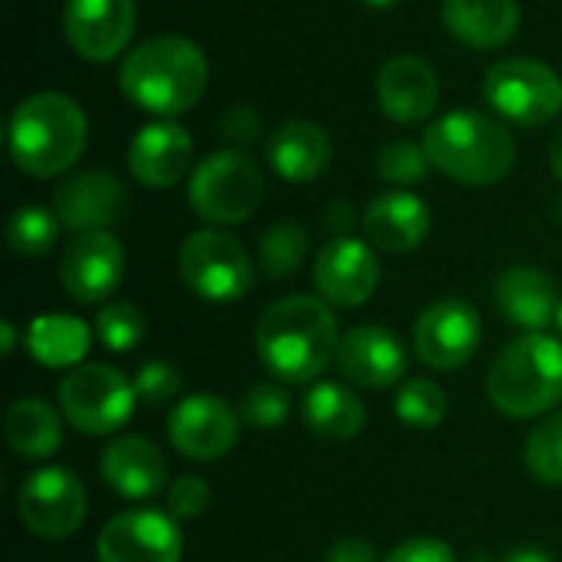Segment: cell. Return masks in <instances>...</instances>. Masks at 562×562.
<instances>
[{
  "label": "cell",
  "instance_id": "obj_1",
  "mask_svg": "<svg viewBox=\"0 0 562 562\" xmlns=\"http://www.w3.org/2000/svg\"><path fill=\"white\" fill-rule=\"evenodd\" d=\"M257 356L273 379L303 385L319 379L339 352L333 310L316 296H286L257 319Z\"/></svg>",
  "mask_w": 562,
  "mask_h": 562
},
{
  "label": "cell",
  "instance_id": "obj_2",
  "mask_svg": "<svg viewBox=\"0 0 562 562\" xmlns=\"http://www.w3.org/2000/svg\"><path fill=\"white\" fill-rule=\"evenodd\" d=\"M207 59L184 36H155L135 46L119 72L125 99L151 115H181L194 109L207 89Z\"/></svg>",
  "mask_w": 562,
  "mask_h": 562
},
{
  "label": "cell",
  "instance_id": "obj_3",
  "mask_svg": "<svg viewBox=\"0 0 562 562\" xmlns=\"http://www.w3.org/2000/svg\"><path fill=\"white\" fill-rule=\"evenodd\" d=\"M7 142L20 171L53 178L79 161L86 148V115L63 92H36L13 109Z\"/></svg>",
  "mask_w": 562,
  "mask_h": 562
},
{
  "label": "cell",
  "instance_id": "obj_4",
  "mask_svg": "<svg viewBox=\"0 0 562 562\" xmlns=\"http://www.w3.org/2000/svg\"><path fill=\"white\" fill-rule=\"evenodd\" d=\"M422 145L428 151V161L441 175L474 188H487L507 178L517 155L514 138L501 122L468 109L448 112L431 122Z\"/></svg>",
  "mask_w": 562,
  "mask_h": 562
},
{
  "label": "cell",
  "instance_id": "obj_5",
  "mask_svg": "<svg viewBox=\"0 0 562 562\" xmlns=\"http://www.w3.org/2000/svg\"><path fill=\"white\" fill-rule=\"evenodd\" d=\"M487 398L507 418H540L562 402V342L527 333L510 342L487 372Z\"/></svg>",
  "mask_w": 562,
  "mask_h": 562
},
{
  "label": "cell",
  "instance_id": "obj_6",
  "mask_svg": "<svg viewBox=\"0 0 562 562\" xmlns=\"http://www.w3.org/2000/svg\"><path fill=\"white\" fill-rule=\"evenodd\" d=\"M135 405H138L135 385L115 366L105 362L76 366L59 382V408L66 422L92 438L122 431L135 415Z\"/></svg>",
  "mask_w": 562,
  "mask_h": 562
},
{
  "label": "cell",
  "instance_id": "obj_7",
  "mask_svg": "<svg viewBox=\"0 0 562 562\" xmlns=\"http://www.w3.org/2000/svg\"><path fill=\"white\" fill-rule=\"evenodd\" d=\"M188 198L198 217L221 224V227L240 224L263 201V175L247 155L217 151V155H207L194 168Z\"/></svg>",
  "mask_w": 562,
  "mask_h": 562
},
{
  "label": "cell",
  "instance_id": "obj_8",
  "mask_svg": "<svg viewBox=\"0 0 562 562\" xmlns=\"http://www.w3.org/2000/svg\"><path fill=\"white\" fill-rule=\"evenodd\" d=\"M484 99L507 122L540 128L553 122L562 109V79L540 59H501L484 76Z\"/></svg>",
  "mask_w": 562,
  "mask_h": 562
},
{
  "label": "cell",
  "instance_id": "obj_9",
  "mask_svg": "<svg viewBox=\"0 0 562 562\" xmlns=\"http://www.w3.org/2000/svg\"><path fill=\"white\" fill-rule=\"evenodd\" d=\"M178 273L207 303H234L254 283V263L240 240L224 231H194L178 250Z\"/></svg>",
  "mask_w": 562,
  "mask_h": 562
},
{
  "label": "cell",
  "instance_id": "obj_10",
  "mask_svg": "<svg viewBox=\"0 0 562 562\" xmlns=\"http://www.w3.org/2000/svg\"><path fill=\"white\" fill-rule=\"evenodd\" d=\"M20 524L40 540H66L86 520V487L66 468H43L16 491Z\"/></svg>",
  "mask_w": 562,
  "mask_h": 562
},
{
  "label": "cell",
  "instance_id": "obj_11",
  "mask_svg": "<svg viewBox=\"0 0 562 562\" xmlns=\"http://www.w3.org/2000/svg\"><path fill=\"white\" fill-rule=\"evenodd\" d=\"M181 530L171 514L138 507L112 517L95 537L99 562H181Z\"/></svg>",
  "mask_w": 562,
  "mask_h": 562
},
{
  "label": "cell",
  "instance_id": "obj_12",
  "mask_svg": "<svg viewBox=\"0 0 562 562\" xmlns=\"http://www.w3.org/2000/svg\"><path fill=\"white\" fill-rule=\"evenodd\" d=\"M481 346V316L471 303L448 296L435 300L415 319V352L435 372H451L471 362Z\"/></svg>",
  "mask_w": 562,
  "mask_h": 562
},
{
  "label": "cell",
  "instance_id": "obj_13",
  "mask_svg": "<svg viewBox=\"0 0 562 562\" xmlns=\"http://www.w3.org/2000/svg\"><path fill=\"white\" fill-rule=\"evenodd\" d=\"M168 438L191 461H217L240 438V418L221 395H188L168 418Z\"/></svg>",
  "mask_w": 562,
  "mask_h": 562
},
{
  "label": "cell",
  "instance_id": "obj_14",
  "mask_svg": "<svg viewBox=\"0 0 562 562\" xmlns=\"http://www.w3.org/2000/svg\"><path fill=\"white\" fill-rule=\"evenodd\" d=\"M125 277V250L109 231L76 234L59 260L63 290L76 303H102L109 300Z\"/></svg>",
  "mask_w": 562,
  "mask_h": 562
},
{
  "label": "cell",
  "instance_id": "obj_15",
  "mask_svg": "<svg viewBox=\"0 0 562 562\" xmlns=\"http://www.w3.org/2000/svg\"><path fill=\"white\" fill-rule=\"evenodd\" d=\"M66 40L89 63L115 59L135 30V0H69L66 3Z\"/></svg>",
  "mask_w": 562,
  "mask_h": 562
},
{
  "label": "cell",
  "instance_id": "obj_16",
  "mask_svg": "<svg viewBox=\"0 0 562 562\" xmlns=\"http://www.w3.org/2000/svg\"><path fill=\"white\" fill-rule=\"evenodd\" d=\"M313 283L326 303L356 310L379 286V260L369 244L356 237H333L316 257Z\"/></svg>",
  "mask_w": 562,
  "mask_h": 562
},
{
  "label": "cell",
  "instance_id": "obj_17",
  "mask_svg": "<svg viewBox=\"0 0 562 562\" xmlns=\"http://www.w3.org/2000/svg\"><path fill=\"white\" fill-rule=\"evenodd\" d=\"M336 366L342 379L359 389H389L402 382L408 356L395 333L375 323H362L339 339Z\"/></svg>",
  "mask_w": 562,
  "mask_h": 562
},
{
  "label": "cell",
  "instance_id": "obj_18",
  "mask_svg": "<svg viewBox=\"0 0 562 562\" xmlns=\"http://www.w3.org/2000/svg\"><path fill=\"white\" fill-rule=\"evenodd\" d=\"M125 207V188L115 175L105 171H79L56 188L53 211L69 231H109Z\"/></svg>",
  "mask_w": 562,
  "mask_h": 562
},
{
  "label": "cell",
  "instance_id": "obj_19",
  "mask_svg": "<svg viewBox=\"0 0 562 562\" xmlns=\"http://www.w3.org/2000/svg\"><path fill=\"white\" fill-rule=\"evenodd\" d=\"M379 105L392 122L402 125H415L422 119H428L438 105L441 86L438 76L431 69L428 59L422 56H392L382 69H379Z\"/></svg>",
  "mask_w": 562,
  "mask_h": 562
},
{
  "label": "cell",
  "instance_id": "obj_20",
  "mask_svg": "<svg viewBox=\"0 0 562 562\" xmlns=\"http://www.w3.org/2000/svg\"><path fill=\"white\" fill-rule=\"evenodd\" d=\"M194 142L175 122L145 125L128 145V168L145 188H175L191 168Z\"/></svg>",
  "mask_w": 562,
  "mask_h": 562
},
{
  "label": "cell",
  "instance_id": "obj_21",
  "mask_svg": "<svg viewBox=\"0 0 562 562\" xmlns=\"http://www.w3.org/2000/svg\"><path fill=\"white\" fill-rule=\"evenodd\" d=\"M99 474L119 497L148 501L165 487L168 468H165L158 445L138 435H122L105 445L99 458Z\"/></svg>",
  "mask_w": 562,
  "mask_h": 562
},
{
  "label": "cell",
  "instance_id": "obj_22",
  "mask_svg": "<svg viewBox=\"0 0 562 562\" xmlns=\"http://www.w3.org/2000/svg\"><path fill=\"white\" fill-rule=\"evenodd\" d=\"M494 303L504 319L524 333H543L560 316V293L553 277L537 267H510L494 286Z\"/></svg>",
  "mask_w": 562,
  "mask_h": 562
},
{
  "label": "cell",
  "instance_id": "obj_23",
  "mask_svg": "<svg viewBox=\"0 0 562 562\" xmlns=\"http://www.w3.org/2000/svg\"><path fill=\"white\" fill-rule=\"evenodd\" d=\"M362 227L372 247L385 254H412L428 237L431 214L422 198L408 191H389L366 207Z\"/></svg>",
  "mask_w": 562,
  "mask_h": 562
},
{
  "label": "cell",
  "instance_id": "obj_24",
  "mask_svg": "<svg viewBox=\"0 0 562 562\" xmlns=\"http://www.w3.org/2000/svg\"><path fill=\"white\" fill-rule=\"evenodd\" d=\"M445 30L474 49L507 46L520 30L517 0H445L441 3Z\"/></svg>",
  "mask_w": 562,
  "mask_h": 562
},
{
  "label": "cell",
  "instance_id": "obj_25",
  "mask_svg": "<svg viewBox=\"0 0 562 562\" xmlns=\"http://www.w3.org/2000/svg\"><path fill=\"white\" fill-rule=\"evenodd\" d=\"M267 161L283 181L306 184L329 168L333 145L329 135L313 122H283L267 138Z\"/></svg>",
  "mask_w": 562,
  "mask_h": 562
},
{
  "label": "cell",
  "instance_id": "obj_26",
  "mask_svg": "<svg viewBox=\"0 0 562 562\" xmlns=\"http://www.w3.org/2000/svg\"><path fill=\"white\" fill-rule=\"evenodd\" d=\"M303 422L326 441H352L366 428V405L339 382H316L303 398Z\"/></svg>",
  "mask_w": 562,
  "mask_h": 562
},
{
  "label": "cell",
  "instance_id": "obj_27",
  "mask_svg": "<svg viewBox=\"0 0 562 562\" xmlns=\"http://www.w3.org/2000/svg\"><path fill=\"white\" fill-rule=\"evenodd\" d=\"M89 346V326L66 313H46L26 326V352L46 369H76L86 359Z\"/></svg>",
  "mask_w": 562,
  "mask_h": 562
},
{
  "label": "cell",
  "instance_id": "obj_28",
  "mask_svg": "<svg viewBox=\"0 0 562 562\" xmlns=\"http://www.w3.org/2000/svg\"><path fill=\"white\" fill-rule=\"evenodd\" d=\"M3 428H7L10 451L26 458V461L49 458L63 445L59 415L43 398H20V402H13L10 412H7V425Z\"/></svg>",
  "mask_w": 562,
  "mask_h": 562
},
{
  "label": "cell",
  "instance_id": "obj_29",
  "mask_svg": "<svg viewBox=\"0 0 562 562\" xmlns=\"http://www.w3.org/2000/svg\"><path fill=\"white\" fill-rule=\"evenodd\" d=\"M395 415L408 428H438L448 415V395L431 379H405L395 392Z\"/></svg>",
  "mask_w": 562,
  "mask_h": 562
},
{
  "label": "cell",
  "instance_id": "obj_30",
  "mask_svg": "<svg viewBox=\"0 0 562 562\" xmlns=\"http://www.w3.org/2000/svg\"><path fill=\"white\" fill-rule=\"evenodd\" d=\"M306 257V231L293 221H283V224H273L263 237H260V247H257V260H260V270L270 277V280H283L290 277Z\"/></svg>",
  "mask_w": 562,
  "mask_h": 562
},
{
  "label": "cell",
  "instance_id": "obj_31",
  "mask_svg": "<svg viewBox=\"0 0 562 562\" xmlns=\"http://www.w3.org/2000/svg\"><path fill=\"white\" fill-rule=\"evenodd\" d=\"M524 461L527 471L550 487L562 484V412L547 415L527 438L524 445Z\"/></svg>",
  "mask_w": 562,
  "mask_h": 562
},
{
  "label": "cell",
  "instance_id": "obj_32",
  "mask_svg": "<svg viewBox=\"0 0 562 562\" xmlns=\"http://www.w3.org/2000/svg\"><path fill=\"white\" fill-rule=\"evenodd\" d=\"M59 231V217L56 211H46L40 204H26L20 207L10 224H7V240L20 257H43Z\"/></svg>",
  "mask_w": 562,
  "mask_h": 562
},
{
  "label": "cell",
  "instance_id": "obj_33",
  "mask_svg": "<svg viewBox=\"0 0 562 562\" xmlns=\"http://www.w3.org/2000/svg\"><path fill=\"white\" fill-rule=\"evenodd\" d=\"M145 336V316L135 303H105L95 316V339L109 352H132Z\"/></svg>",
  "mask_w": 562,
  "mask_h": 562
},
{
  "label": "cell",
  "instance_id": "obj_34",
  "mask_svg": "<svg viewBox=\"0 0 562 562\" xmlns=\"http://www.w3.org/2000/svg\"><path fill=\"white\" fill-rule=\"evenodd\" d=\"M428 151L425 145H415V142H389L382 151H379V175L389 181V184H418L425 175H428Z\"/></svg>",
  "mask_w": 562,
  "mask_h": 562
},
{
  "label": "cell",
  "instance_id": "obj_35",
  "mask_svg": "<svg viewBox=\"0 0 562 562\" xmlns=\"http://www.w3.org/2000/svg\"><path fill=\"white\" fill-rule=\"evenodd\" d=\"M290 415V395L277 382H260L240 398V418L250 428H280Z\"/></svg>",
  "mask_w": 562,
  "mask_h": 562
},
{
  "label": "cell",
  "instance_id": "obj_36",
  "mask_svg": "<svg viewBox=\"0 0 562 562\" xmlns=\"http://www.w3.org/2000/svg\"><path fill=\"white\" fill-rule=\"evenodd\" d=\"M132 385H135V395H138L142 405H148V408H165V405H171V402L181 395V372H178L171 362L151 359V362H145V366L135 372Z\"/></svg>",
  "mask_w": 562,
  "mask_h": 562
},
{
  "label": "cell",
  "instance_id": "obj_37",
  "mask_svg": "<svg viewBox=\"0 0 562 562\" xmlns=\"http://www.w3.org/2000/svg\"><path fill=\"white\" fill-rule=\"evenodd\" d=\"M211 504V487L198 474H184L168 487V510L175 520H194L207 510Z\"/></svg>",
  "mask_w": 562,
  "mask_h": 562
},
{
  "label": "cell",
  "instance_id": "obj_38",
  "mask_svg": "<svg viewBox=\"0 0 562 562\" xmlns=\"http://www.w3.org/2000/svg\"><path fill=\"white\" fill-rule=\"evenodd\" d=\"M385 562H454V550L438 537H412L398 543Z\"/></svg>",
  "mask_w": 562,
  "mask_h": 562
},
{
  "label": "cell",
  "instance_id": "obj_39",
  "mask_svg": "<svg viewBox=\"0 0 562 562\" xmlns=\"http://www.w3.org/2000/svg\"><path fill=\"white\" fill-rule=\"evenodd\" d=\"M257 115L247 109V105H234V109H227V115L221 119V132H224V138H231V142H237V145H247V142H254L257 138Z\"/></svg>",
  "mask_w": 562,
  "mask_h": 562
},
{
  "label": "cell",
  "instance_id": "obj_40",
  "mask_svg": "<svg viewBox=\"0 0 562 562\" xmlns=\"http://www.w3.org/2000/svg\"><path fill=\"white\" fill-rule=\"evenodd\" d=\"M326 562H379L375 560V550L359 540V537H342L329 547V557Z\"/></svg>",
  "mask_w": 562,
  "mask_h": 562
},
{
  "label": "cell",
  "instance_id": "obj_41",
  "mask_svg": "<svg viewBox=\"0 0 562 562\" xmlns=\"http://www.w3.org/2000/svg\"><path fill=\"white\" fill-rule=\"evenodd\" d=\"M501 562H553L543 550H514V553H507Z\"/></svg>",
  "mask_w": 562,
  "mask_h": 562
},
{
  "label": "cell",
  "instance_id": "obj_42",
  "mask_svg": "<svg viewBox=\"0 0 562 562\" xmlns=\"http://www.w3.org/2000/svg\"><path fill=\"white\" fill-rule=\"evenodd\" d=\"M550 168H553V175L562 181V128L553 135V142H550Z\"/></svg>",
  "mask_w": 562,
  "mask_h": 562
},
{
  "label": "cell",
  "instance_id": "obj_43",
  "mask_svg": "<svg viewBox=\"0 0 562 562\" xmlns=\"http://www.w3.org/2000/svg\"><path fill=\"white\" fill-rule=\"evenodd\" d=\"M329 227H349V204H333V214H329Z\"/></svg>",
  "mask_w": 562,
  "mask_h": 562
},
{
  "label": "cell",
  "instance_id": "obj_44",
  "mask_svg": "<svg viewBox=\"0 0 562 562\" xmlns=\"http://www.w3.org/2000/svg\"><path fill=\"white\" fill-rule=\"evenodd\" d=\"M0 336H3V356H10L13 352V342H16L13 323H0Z\"/></svg>",
  "mask_w": 562,
  "mask_h": 562
},
{
  "label": "cell",
  "instance_id": "obj_45",
  "mask_svg": "<svg viewBox=\"0 0 562 562\" xmlns=\"http://www.w3.org/2000/svg\"><path fill=\"white\" fill-rule=\"evenodd\" d=\"M359 3L375 7V10H385V7H395V3H402V0H359Z\"/></svg>",
  "mask_w": 562,
  "mask_h": 562
},
{
  "label": "cell",
  "instance_id": "obj_46",
  "mask_svg": "<svg viewBox=\"0 0 562 562\" xmlns=\"http://www.w3.org/2000/svg\"><path fill=\"white\" fill-rule=\"evenodd\" d=\"M557 326H560V333H562V303H560V316H557Z\"/></svg>",
  "mask_w": 562,
  "mask_h": 562
}]
</instances>
